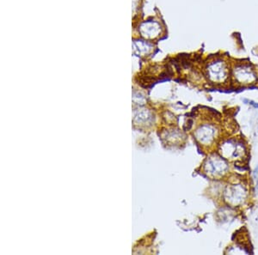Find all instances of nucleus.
I'll return each mask as SVG.
<instances>
[{"label":"nucleus","instance_id":"obj_1","mask_svg":"<svg viewBox=\"0 0 258 255\" xmlns=\"http://www.w3.org/2000/svg\"><path fill=\"white\" fill-rule=\"evenodd\" d=\"M227 66L226 62L220 59L214 60L213 62L209 63L207 66V75L210 80L213 82L220 83L223 82L227 77Z\"/></svg>","mask_w":258,"mask_h":255},{"label":"nucleus","instance_id":"obj_2","mask_svg":"<svg viewBox=\"0 0 258 255\" xmlns=\"http://www.w3.org/2000/svg\"><path fill=\"white\" fill-rule=\"evenodd\" d=\"M235 77L240 83H251L256 80V74L250 66L242 65L235 68Z\"/></svg>","mask_w":258,"mask_h":255},{"label":"nucleus","instance_id":"obj_3","mask_svg":"<svg viewBox=\"0 0 258 255\" xmlns=\"http://www.w3.org/2000/svg\"><path fill=\"white\" fill-rule=\"evenodd\" d=\"M244 102H248V104H250V105H251V106H253V107H256V108H257V107L258 108V104L256 103V102H252V101L246 100H244Z\"/></svg>","mask_w":258,"mask_h":255}]
</instances>
